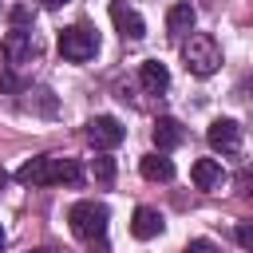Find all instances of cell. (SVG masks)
<instances>
[{"label": "cell", "mask_w": 253, "mask_h": 253, "mask_svg": "<svg viewBox=\"0 0 253 253\" xmlns=\"http://www.w3.org/2000/svg\"><path fill=\"white\" fill-rule=\"evenodd\" d=\"M237 186H241V190H245V194L253 198V166H245V170L237 174Z\"/></svg>", "instance_id": "cell-19"}, {"label": "cell", "mask_w": 253, "mask_h": 253, "mask_svg": "<svg viewBox=\"0 0 253 253\" xmlns=\"http://www.w3.org/2000/svg\"><path fill=\"white\" fill-rule=\"evenodd\" d=\"M91 174H95V182H99V186H111V182H115V158L99 154V158L91 162Z\"/></svg>", "instance_id": "cell-15"}, {"label": "cell", "mask_w": 253, "mask_h": 253, "mask_svg": "<svg viewBox=\"0 0 253 253\" xmlns=\"http://www.w3.org/2000/svg\"><path fill=\"white\" fill-rule=\"evenodd\" d=\"M186 253H221L213 241H206V237H194L190 245H186Z\"/></svg>", "instance_id": "cell-18"}, {"label": "cell", "mask_w": 253, "mask_h": 253, "mask_svg": "<svg viewBox=\"0 0 253 253\" xmlns=\"http://www.w3.org/2000/svg\"><path fill=\"white\" fill-rule=\"evenodd\" d=\"M16 182H24V186H79L83 166L75 158H59V154H36L16 170Z\"/></svg>", "instance_id": "cell-1"}, {"label": "cell", "mask_w": 253, "mask_h": 253, "mask_svg": "<svg viewBox=\"0 0 253 253\" xmlns=\"http://www.w3.org/2000/svg\"><path fill=\"white\" fill-rule=\"evenodd\" d=\"M182 63H186L190 75L206 79V75H213V71L221 67V43H217L210 32H194V36L182 43Z\"/></svg>", "instance_id": "cell-3"}, {"label": "cell", "mask_w": 253, "mask_h": 253, "mask_svg": "<svg viewBox=\"0 0 253 253\" xmlns=\"http://www.w3.org/2000/svg\"><path fill=\"white\" fill-rule=\"evenodd\" d=\"M138 170H142L146 182H170V178H174V162L162 158V154H146V158L138 162Z\"/></svg>", "instance_id": "cell-14"}, {"label": "cell", "mask_w": 253, "mask_h": 253, "mask_svg": "<svg viewBox=\"0 0 253 253\" xmlns=\"http://www.w3.org/2000/svg\"><path fill=\"white\" fill-rule=\"evenodd\" d=\"M0 253H4V229H0Z\"/></svg>", "instance_id": "cell-22"}, {"label": "cell", "mask_w": 253, "mask_h": 253, "mask_svg": "<svg viewBox=\"0 0 253 253\" xmlns=\"http://www.w3.org/2000/svg\"><path fill=\"white\" fill-rule=\"evenodd\" d=\"M36 4H43V8H63L67 0H36Z\"/></svg>", "instance_id": "cell-21"}, {"label": "cell", "mask_w": 253, "mask_h": 253, "mask_svg": "<svg viewBox=\"0 0 253 253\" xmlns=\"http://www.w3.org/2000/svg\"><path fill=\"white\" fill-rule=\"evenodd\" d=\"M95 51H99V36L91 24H71L59 32V55L67 63H87V59H95Z\"/></svg>", "instance_id": "cell-4"}, {"label": "cell", "mask_w": 253, "mask_h": 253, "mask_svg": "<svg viewBox=\"0 0 253 253\" xmlns=\"http://www.w3.org/2000/svg\"><path fill=\"white\" fill-rule=\"evenodd\" d=\"M111 24H115V32H119L123 40H142V36H146L142 16H138L126 0H111Z\"/></svg>", "instance_id": "cell-6"}, {"label": "cell", "mask_w": 253, "mask_h": 253, "mask_svg": "<svg viewBox=\"0 0 253 253\" xmlns=\"http://www.w3.org/2000/svg\"><path fill=\"white\" fill-rule=\"evenodd\" d=\"M32 253H55V249H32Z\"/></svg>", "instance_id": "cell-23"}, {"label": "cell", "mask_w": 253, "mask_h": 253, "mask_svg": "<svg viewBox=\"0 0 253 253\" xmlns=\"http://www.w3.org/2000/svg\"><path fill=\"white\" fill-rule=\"evenodd\" d=\"M36 95H40V99H24V107H28V111H40V115H55V99H51V91L40 87Z\"/></svg>", "instance_id": "cell-16"}, {"label": "cell", "mask_w": 253, "mask_h": 253, "mask_svg": "<svg viewBox=\"0 0 253 253\" xmlns=\"http://www.w3.org/2000/svg\"><path fill=\"white\" fill-rule=\"evenodd\" d=\"M190 178H194L198 190H221V186H225V170H221L217 158H198V162L190 166Z\"/></svg>", "instance_id": "cell-9"}, {"label": "cell", "mask_w": 253, "mask_h": 253, "mask_svg": "<svg viewBox=\"0 0 253 253\" xmlns=\"http://www.w3.org/2000/svg\"><path fill=\"white\" fill-rule=\"evenodd\" d=\"M233 237H237V245H241L245 253H253V221H241V225L233 229Z\"/></svg>", "instance_id": "cell-17"}, {"label": "cell", "mask_w": 253, "mask_h": 253, "mask_svg": "<svg viewBox=\"0 0 253 253\" xmlns=\"http://www.w3.org/2000/svg\"><path fill=\"white\" fill-rule=\"evenodd\" d=\"M67 221H71V233L91 245V249H107V221H111V210L95 198H83L67 210Z\"/></svg>", "instance_id": "cell-2"}, {"label": "cell", "mask_w": 253, "mask_h": 253, "mask_svg": "<svg viewBox=\"0 0 253 253\" xmlns=\"http://www.w3.org/2000/svg\"><path fill=\"white\" fill-rule=\"evenodd\" d=\"M166 229V221H162V213L154 210V206H138L134 210V217H130V233L138 237V241H150V237H158Z\"/></svg>", "instance_id": "cell-10"}, {"label": "cell", "mask_w": 253, "mask_h": 253, "mask_svg": "<svg viewBox=\"0 0 253 253\" xmlns=\"http://www.w3.org/2000/svg\"><path fill=\"white\" fill-rule=\"evenodd\" d=\"M138 83H142V91H146V95H162V91L170 87V71H166V63L146 59V63L138 67Z\"/></svg>", "instance_id": "cell-11"}, {"label": "cell", "mask_w": 253, "mask_h": 253, "mask_svg": "<svg viewBox=\"0 0 253 253\" xmlns=\"http://www.w3.org/2000/svg\"><path fill=\"white\" fill-rule=\"evenodd\" d=\"M0 182H4V178H0Z\"/></svg>", "instance_id": "cell-24"}, {"label": "cell", "mask_w": 253, "mask_h": 253, "mask_svg": "<svg viewBox=\"0 0 253 253\" xmlns=\"http://www.w3.org/2000/svg\"><path fill=\"white\" fill-rule=\"evenodd\" d=\"M206 138H210V146L221 150V154H237V150H241V126H237L233 119H213L210 130H206Z\"/></svg>", "instance_id": "cell-8"}, {"label": "cell", "mask_w": 253, "mask_h": 253, "mask_svg": "<svg viewBox=\"0 0 253 253\" xmlns=\"http://www.w3.org/2000/svg\"><path fill=\"white\" fill-rule=\"evenodd\" d=\"M237 91H241V99H245V103H249V107H253V79H245V83H241V87H237Z\"/></svg>", "instance_id": "cell-20"}, {"label": "cell", "mask_w": 253, "mask_h": 253, "mask_svg": "<svg viewBox=\"0 0 253 253\" xmlns=\"http://www.w3.org/2000/svg\"><path fill=\"white\" fill-rule=\"evenodd\" d=\"M123 138H126V126H123L115 115H95V119L87 123V142H91L95 150H115Z\"/></svg>", "instance_id": "cell-5"}, {"label": "cell", "mask_w": 253, "mask_h": 253, "mask_svg": "<svg viewBox=\"0 0 253 253\" xmlns=\"http://www.w3.org/2000/svg\"><path fill=\"white\" fill-rule=\"evenodd\" d=\"M36 55V36H32V28H12L8 36H4V59L12 63V67H20V63H28Z\"/></svg>", "instance_id": "cell-7"}, {"label": "cell", "mask_w": 253, "mask_h": 253, "mask_svg": "<svg viewBox=\"0 0 253 253\" xmlns=\"http://www.w3.org/2000/svg\"><path fill=\"white\" fill-rule=\"evenodd\" d=\"M150 138H154V146H158V154H166V150H174V146H182V138H186V130H182V123H178V119H158V123H154V130H150Z\"/></svg>", "instance_id": "cell-12"}, {"label": "cell", "mask_w": 253, "mask_h": 253, "mask_svg": "<svg viewBox=\"0 0 253 253\" xmlns=\"http://www.w3.org/2000/svg\"><path fill=\"white\" fill-rule=\"evenodd\" d=\"M194 20H198V12H194V4H174L170 12H166V36H174V40H182L186 32H194Z\"/></svg>", "instance_id": "cell-13"}]
</instances>
